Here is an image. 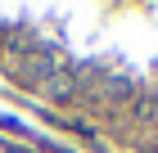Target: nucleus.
I'll return each mask as SVG.
<instances>
[{
	"label": "nucleus",
	"mask_w": 158,
	"mask_h": 153,
	"mask_svg": "<svg viewBox=\"0 0 158 153\" xmlns=\"http://www.w3.org/2000/svg\"><path fill=\"white\" fill-rule=\"evenodd\" d=\"M77 90H81V86H77V77H73L68 68H59V72H54V77H50L45 86H41V95H45V99H54V104H63V99H73Z\"/></svg>",
	"instance_id": "1"
},
{
	"label": "nucleus",
	"mask_w": 158,
	"mask_h": 153,
	"mask_svg": "<svg viewBox=\"0 0 158 153\" xmlns=\"http://www.w3.org/2000/svg\"><path fill=\"white\" fill-rule=\"evenodd\" d=\"M154 113H158L154 99H140V104H135V117H154Z\"/></svg>",
	"instance_id": "2"
}]
</instances>
